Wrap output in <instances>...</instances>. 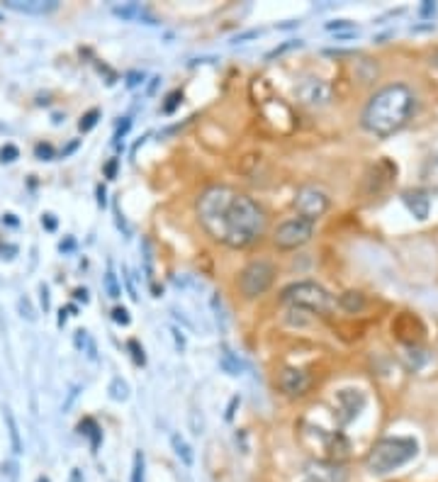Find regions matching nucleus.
Returning a JSON list of instances; mask_svg holds the SVG:
<instances>
[{
    "instance_id": "nucleus-1",
    "label": "nucleus",
    "mask_w": 438,
    "mask_h": 482,
    "mask_svg": "<svg viewBox=\"0 0 438 482\" xmlns=\"http://www.w3.org/2000/svg\"><path fill=\"white\" fill-rule=\"evenodd\" d=\"M197 219L205 232L229 249H246L266 232V214L248 195L232 188H207L197 198Z\"/></svg>"
},
{
    "instance_id": "nucleus-2",
    "label": "nucleus",
    "mask_w": 438,
    "mask_h": 482,
    "mask_svg": "<svg viewBox=\"0 0 438 482\" xmlns=\"http://www.w3.org/2000/svg\"><path fill=\"white\" fill-rule=\"evenodd\" d=\"M416 112V95L404 83L385 85L365 105L360 125L375 137H392L411 120Z\"/></svg>"
},
{
    "instance_id": "nucleus-3",
    "label": "nucleus",
    "mask_w": 438,
    "mask_h": 482,
    "mask_svg": "<svg viewBox=\"0 0 438 482\" xmlns=\"http://www.w3.org/2000/svg\"><path fill=\"white\" fill-rule=\"evenodd\" d=\"M419 453V446L414 439H404V436H395V439H383L370 448L365 465L373 475H390L400 470L402 465L409 463L414 455Z\"/></svg>"
},
{
    "instance_id": "nucleus-4",
    "label": "nucleus",
    "mask_w": 438,
    "mask_h": 482,
    "mask_svg": "<svg viewBox=\"0 0 438 482\" xmlns=\"http://www.w3.org/2000/svg\"><path fill=\"white\" fill-rule=\"evenodd\" d=\"M280 300L285 305H292L295 310H307L314 315H327L334 307V297L317 283H295L283 290Z\"/></svg>"
},
{
    "instance_id": "nucleus-5",
    "label": "nucleus",
    "mask_w": 438,
    "mask_h": 482,
    "mask_svg": "<svg viewBox=\"0 0 438 482\" xmlns=\"http://www.w3.org/2000/svg\"><path fill=\"white\" fill-rule=\"evenodd\" d=\"M312 234H314V222H309V219H304V217H292L275 229L273 241L278 249L290 251V249L304 246L309 239H312Z\"/></svg>"
},
{
    "instance_id": "nucleus-6",
    "label": "nucleus",
    "mask_w": 438,
    "mask_h": 482,
    "mask_svg": "<svg viewBox=\"0 0 438 482\" xmlns=\"http://www.w3.org/2000/svg\"><path fill=\"white\" fill-rule=\"evenodd\" d=\"M275 280V268L268 261H253L246 268L241 270V278H239V288L246 297H258L263 295Z\"/></svg>"
},
{
    "instance_id": "nucleus-7",
    "label": "nucleus",
    "mask_w": 438,
    "mask_h": 482,
    "mask_svg": "<svg viewBox=\"0 0 438 482\" xmlns=\"http://www.w3.org/2000/svg\"><path fill=\"white\" fill-rule=\"evenodd\" d=\"M295 209H297L299 217L309 219V222H317L324 212L329 209V195L322 191V188L314 186H304L299 188L297 195H295Z\"/></svg>"
},
{
    "instance_id": "nucleus-8",
    "label": "nucleus",
    "mask_w": 438,
    "mask_h": 482,
    "mask_svg": "<svg viewBox=\"0 0 438 482\" xmlns=\"http://www.w3.org/2000/svg\"><path fill=\"white\" fill-rule=\"evenodd\" d=\"M297 482H348V470L331 460H309Z\"/></svg>"
},
{
    "instance_id": "nucleus-9",
    "label": "nucleus",
    "mask_w": 438,
    "mask_h": 482,
    "mask_svg": "<svg viewBox=\"0 0 438 482\" xmlns=\"http://www.w3.org/2000/svg\"><path fill=\"white\" fill-rule=\"evenodd\" d=\"M295 95L302 105L307 107H322L331 100V85L322 78H304L295 88Z\"/></svg>"
},
{
    "instance_id": "nucleus-10",
    "label": "nucleus",
    "mask_w": 438,
    "mask_h": 482,
    "mask_svg": "<svg viewBox=\"0 0 438 482\" xmlns=\"http://www.w3.org/2000/svg\"><path fill=\"white\" fill-rule=\"evenodd\" d=\"M278 385L288 397H302V394L309 390V376L304 371H299V368H285V371L280 373Z\"/></svg>"
},
{
    "instance_id": "nucleus-11",
    "label": "nucleus",
    "mask_w": 438,
    "mask_h": 482,
    "mask_svg": "<svg viewBox=\"0 0 438 482\" xmlns=\"http://www.w3.org/2000/svg\"><path fill=\"white\" fill-rule=\"evenodd\" d=\"M5 8L10 10H17V13H29V15H44V13H52V10L59 8L56 0H8Z\"/></svg>"
},
{
    "instance_id": "nucleus-12",
    "label": "nucleus",
    "mask_w": 438,
    "mask_h": 482,
    "mask_svg": "<svg viewBox=\"0 0 438 482\" xmlns=\"http://www.w3.org/2000/svg\"><path fill=\"white\" fill-rule=\"evenodd\" d=\"M171 446L173 450H176V455L183 460V465L185 468H192V463H195V455H192V448L185 443V439H183L181 434H171Z\"/></svg>"
},
{
    "instance_id": "nucleus-13",
    "label": "nucleus",
    "mask_w": 438,
    "mask_h": 482,
    "mask_svg": "<svg viewBox=\"0 0 438 482\" xmlns=\"http://www.w3.org/2000/svg\"><path fill=\"white\" fill-rule=\"evenodd\" d=\"M404 202L409 205V209L414 212V217H419V219H424L426 214H429V198H424V195H419V193H407L404 195Z\"/></svg>"
},
{
    "instance_id": "nucleus-14",
    "label": "nucleus",
    "mask_w": 438,
    "mask_h": 482,
    "mask_svg": "<svg viewBox=\"0 0 438 482\" xmlns=\"http://www.w3.org/2000/svg\"><path fill=\"white\" fill-rule=\"evenodd\" d=\"M5 424H8V434H10V443H13V453L20 455V453H22V439H20L17 422H15V417H13V412H10V409H5Z\"/></svg>"
},
{
    "instance_id": "nucleus-15",
    "label": "nucleus",
    "mask_w": 438,
    "mask_h": 482,
    "mask_svg": "<svg viewBox=\"0 0 438 482\" xmlns=\"http://www.w3.org/2000/svg\"><path fill=\"white\" fill-rule=\"evenodd\" d=\"M219 366H222L224 371L229 373V376H241V361H239V358L234 356V353L229 351L227 346L222 348V358H219Z\"/></svg>"
},
{
    "instance_id": "nucleus-16",
    "label": "nucleus",
    "mask_w": 438,
    "mask_h": 482,
    "mask_svg": "<svg viewBox=\"0 0 438 482\" xmlns=\"http://www.w3.org/2000/svg\"><path fill=\"white\" fill-rule=\"evenodd\" d=\"M110 397L115 399V402H125V399L129 397V385H127L122 378H115V380L110 383Z\"/></svg>"
},
{
    "instance_id": "nucleus-17",
    "label": "nucleus",
    "mask_w": 438,
    "mask_h": 482,
    "mask_svg": "<svg viewBox=\"0 0 438 482\" xmlns=\"http://www.w3.org/2000/svg\"><path fill=\"white\" fill-rule=\"evenodd\" d=\"M144 470H146L144 453H141V450H136L134 460H132V482H144V475H146Z\"/></svg>"
},
{
    "instance_id": "nucleus-18",
    "label": "nucleus",
    "mask_w": 438,
    "mask_h": 482,
    "mask_svg": "<svg viewBox=\"0 0 438 482\" xmlns=\"http://www.w3.org/2000/svg\"><path fill=\"white\" fill-rule=\"evenodd\" d=\"M341 305L351 312L363 310V297H360V292H346V295H341Z\"/></svg>"
},
{
    "instance_id": "nucleus-19",
    "label": "nucleus",
    "mask_w": 438,
    "mask_h": 482,
    "mask_svg": "<svg viewBox=\"0 0 438 482\" xmlns=\"http://www.w3.org/2000/svg\"><path fill=\"white\" fill-rule=\"evenodd\" d=\"M98 117H100V110L85 112V115L80 117V122H78V130H80V132H90L95 125H98Z\"/></svg>"
},
{
    "instance_id": "nucleus-20",
    "label": "nucleus",
    "mask_w": 438,
    "mask_h": 482,
    "mask_svg": "<svg viewBox=\"0 0 438 482\" xmlns=\"http://www.w3.org/2000/svg\"><path fill=\"white\" fill-rule=\"evenodd\" d=\"M105 288H108V295L112 297V300L122 297V288H120V283H117V275L112 273V270H108V275H105Z\"/></svg>"
},
{
    "instance_id": "nucleus-21",
    "label": "nucleus",
    "mask_w": 438,
    "mask_h": 482,
    "mask_svg": "<svg viewBox=\"0 0 438 482\" xmlns=\"http://www.w3.org/2000/svg\"><path fill=\"white\" fill-rule=\"evenodd\" d=\"M181 100H183L181 90H173V93L166 97L164 105H161V112H164V115H173V110H176V107L181 105Z\"/></svg>"
},
{
    "instance_id": "nucleus-22",
    "label": "nucleus",
    "mask_w": 438,
    "mask_h": 482,
    "mask_svg": "<svg viewBox=\"0 0 438 482\" xmlns=\"http://www.w3.org/2000/svg\"><path fill=\"white\" fill-rule=\"evenodd\" d=\"M127 348L132 351V358H134L136 366H144V363H146V356H144V348L139 346V341H134V338H132V341L127 343Z\"/></svg>"
},
{
    "instance_id": "nucleus-23",
    "label": "nucleus",
    "mask_w": 438,
    "mask_h": 482,
    "mask_svg": "<svg viewBox=\"0 0 438 482\" xmlns=\"http://www.w3.org/2000/svg\"><path fill=\"white\" fill-rule=\"evenodd\" d=\"M17 156H20V151H17V146H15V144H5L3 149H0V158H3L5 163L15 161Z\"/></svg>"
},
{
    "instance_id": "nucleus-24",
    "label": "nucleus",
    "mask_w": 438,
    "mask_h": 482,
    "mask_svg": "<svg viewBox=\"0 0 438 482\" xmlns=\"http://www.w3.org/2000/svg\"><path fill=\"white\" fill-rule=\"evenodd\" d=\"M112 319H115L117 324L127 326L129 324V312H127L125 307H115V310H112Z\"/></svg>"
},
{
    "instance_id": "nucleus-25",
    "label": "nucleus",
    "mask_w": 438,
    "mask_h": 482,
    "mask_svg": "<svg viewBox=\"0 0 438 482\" xmlns=\"http://www.w3.org/2000/svg\"><path fill=\"white\" fill-rule=\"evenodd\" d=\"M34 153H37V156L42 158V161H49V158L54 156V149L49 146V144H39L37 149H34Z\"/></svg>"
},
{
    "instance_id": "nucleus-26",
    "label": "nucleus",
    "mask_w": 438,
    "mask_h": 482,
    "mask_svg": "<svg viewBox=\"0 0 438 482\" xmlns=\"http://www.w3.org/2000/svg\"><path fill=\"white\" fill-rule=\"evenodd\" d=\"M117 166H120V161H117V158H110L108 161V166H105V178H115L117 176Z\"/></svg>"
},
{
    "instance_id": "nucleus-27",
    "label": "nucleus",
    "mask_w": 438,
    "mask_h": 482,
    "mask_svg": "<svg viewBox=\"0 0 438 482\" xmlns=\"http://www.w3.org/2000/svg\"><path fill=\"white\" fill-rule=\"evenodd\" d=\"M292 47H302V42H290V44H283V47L273 49V51H271V54H268V59H273V56L283 54V51H288V49H292Z\"/></svg>"
},
{
    "instance_id": "nucleus-28",
    "label": "nucleus",
    "mask_w": 438,
    "mask_h": 482,
    "mask_svg": "<svg viewBox=\"0 0 438 482\" xmlns=\"http://www.w3.org/2000/svg\"><path fill=\"white\" fill-rule=\"evenodd\" d=\"M42 227H47L49 229V232H54V229H56V217H54V214H42Z\"/></svg>"
},
{
    "instance_id": "nucleus-29",
    "label": "nucleus",
    "mask_w": 438,
    "mask_h": 482,
    "mask_svg": "<svg viewBox=\"0 0 438 482\" xmlns=\"http://www.w3.org/2000/svg\"><path fill=\"white\" fill-rule=\"evenodd\" d=\"M139 83H144V74H129V76H127V85H129V88H134V85H139Z\"/></svg>"
},
{
    "instance_id": "nucleus-30",
    "label": "nucleus",
    "mask_w": 438,
    "mask_h": 482,
    "mask_svg": "<svg viewBox=\"0 0 438 482\" xmlns=\"http://www.w3.org/2000/svg\"><path fill=\"white\" fill-rule=\"evenodd\" d=\"M239 402H241V397H232V402H229V409H227V422H232V419H234V409H236Z\"/></svg>"
},
{
    "instance_id": "nucleus-31",
    "label": "nucleus",
    "mask_w": 438,
    "mask_h": 482,
    "mask_svg": "<svg viewBox=\"0 0 438 482\" xmlns=\"http://www.w3.org/2000/svg\"><path fill=\"white\" fill-rule=\"evenodd\" d=\"M105 195H108V191H105V186L100 183V186H98V205H100V207H105V205H108V198H105Z\"/></svg>"
},
{
    "instance_id": "nucleus-32",
    "label": "nucleus",
    "mask_w": 438,
    "mask_h": 482,
    "mask_svg": "<svg viewBox=\"0 0 438 482\" xmlns=\"http://www.w3.org/2000/svg\"><path fill=\"white\" fill-rule=\"evenodd\" d=\"M39 295H42V307H44V312H49V290H47V285H42V288H39Z\"/></svg>"
},
{
    "instance_id": "nucleus-33",
    "label": "nucleus",
    "mask_w": 438,
    "mask_h": 482,
    "mask_svg": "<svg viewBox=\"0 0 438 482\" xmlns=\"http://www.w3.org/2000/svg\"><path fill=\"white\" fill-rule=\"evenodd\" d=\"M85 334H88V331H83V329L76 331V346H78V348H83L85 341H88V336H85Z\"/></svg>"
},
{
    "instance_id": "nucleus-34",
    "label": "nucleus",
    "mask_w": 438,
    "mask_h": 482,
    "mask_svg": "<svg viewBox=\"0 0 438 482\" xmlns=\"http://www.w3.org/2000/svg\"><path fill=\"white\" fill-rule=\"evenodd\" d=\"M129 127H132V120H129V117H125V122H122V127H120V130H117V139H120V137H125Z\"/></svg>"
},
{
    "instance_id": "nucleus-35",
    "label": "nucleus",
    "mask_w": 438,
    "mask_h": 482,
    "mask_svg": "<svg viewBox=\"0 0 438 482\" xmlns=\"http://www.w3.org/2000/svg\"><path fill=\"white\" fill-rule=\"evenodd\" d=\"M341 27H351L348 20H339V22H327V29H341Z\"/></svg>"
},
{
    "instance_id": "nucleus-36",
    "label": "nucleus",
    "mask_w": 438,
    "mask_h": 482,
    "mask_svg": "<svg viewBox=\"0 0 438 482\" xmlns=\"http://www.w3.org/2000/svg\"><path fill=\"white\" fill-rule=\"evenodd\" d=\"M421 15H424V18H426V15H436V5L434 3H424V5H421Z\"/></svg>"
},
{
    "instance_id": "nucleus-37",
    "label": "nucleus",
    "mask_w": 438,
    "mask_h": 482,
    "mask_svg": "<svg viewBox=\"0 0 438 482\" xmlns=\"http://www.w3.org/2000/svg\"><path fill=\"white\" fill-rule=\"evenodd\" d=\"M20 310H22V312H27V319H34V315H32V307H29V302H27V300H20Z\"/></svg>"
},
{
    "instance_id": "nucleus-38",
    "label": "nucleus",
    "mask_w": 438,
    "mask_h": 482,
    "mask_svg": "<svg viewBox=\"0 0 438 482\" xmlns=\"http://www.w3.org/2000/svg\"><path fill=\"white\" fill-rule=\"evenodd\" d=\"M73 297H76V300H80V302H88V290H85V288H78V290L73 292Z\"/></svg>"
},
{
    "instance_id": "nucleus-39",
    "label": "nucleus",
    "mask_w": 438,
    "mask_h": 482,
    "mask_svg": "<svg viewBox=\"0 0 438 482\" xmlns=\"http://www.w3.org/2000/svg\"><path fill=\"white\" fill-rule=\"evenodd\" d=\"M71 482H83V473H80L78 468L71 470Z\"/></svg>"
},
{
    "instance_id": "nucleus-40",
    "label": "nucleus",
    "mask_w": 438,
    "mask_h": 482,
    "mask_svg": "<svg viewBox=\"0 0 438 482\" xmlns=\"http://www.w3.org/2000/svg\"><path fill=\"white\" fill-rule=\"evenodd\" d=\"M37 482H52V480H49L47 475H39V478H37Z\"/></svg>"
}]
</instances>
